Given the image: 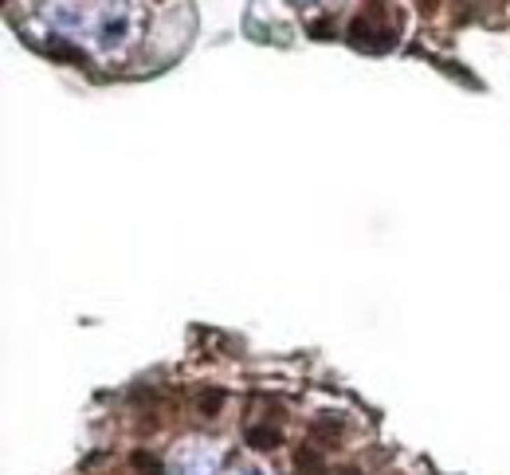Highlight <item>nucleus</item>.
I'll return each instance as SVG.
<instances>
[{"label": "nucleus", "instance_id": "nucleus-1", "mask_svg": "<svg viewBox=\"0 0 510 475\" xmlns=\"http://www.w3.org/2000/svg\"><path fill=\"white\" fill-rule=\"evenodd\" d=\"M248 444L255 448V452H271V448H279V444H283V436H279V428L255 425V428H248Z\"/></svg>", "mask_w": 510, "mask_h": 475}, {"label": "nucleus", "instance_id": "nucleus-2", "mask_svg": "<svg viewBox=\"0 0 510 475\" xmlns=\"http://www.w3.org/2000/svg\"><path fill=\"white\" fill-rule=\"evenodd\" d=\"M295 467H299V475H326V460L314 448H299L295 452Z\"/></svg>", "mask_w": 510, "mask_h": 475}, {"label": "nucleus", "instance_id": "nucleus-3", "mask_svg": "<svg viewBox=\"0 0 510 475\" xmlns=\"http://www.w3.org/2000/svg\"><path fill=\"white\" fill-rule=\"evenodd\" d=\"M130 464H134V471H141V475H165V471H161V460H157V455L141 452V448L130 455Z\"/></svg>", "mask_w": 510, "mask_h": 475}, {"label": "nucleus", "instance_id": "nucleus-4", "mask_svg": "<svg viewBox=\"0 0 510 475\" xmlns=\"http://www.w3.org/2000/svg\"><path fill=\"white\" fill-rule=\"evenodd\" d=\"M220 405H224V393H204V397H200V413H204V416L220 413Z\"/></svg>", "mask_w": 510, "mask_h": 475}, {"label": "nucleus", "instance_id": "nucleus-5", "mask_svg": "<svg viewBox=\"0 0 510 475\" xmlns=\"http://www.w3.org/2000/svg\"><path fill=\"white\" fill-rule=\"evenodd\" d=\"M51 51L59 55V60H75V63H87V55L83 51H75V48H67V43H51Z\"/></svg>", "mask_w": 510, "mask_h": 475}, {"label": "nucleus", "instance_id": "nucleus-6", "mask_svg": "<svg viewBox=\"0 0 510 475\" xmlns=\"http://www.w3.org/2000/svg\"><path fill=\"white\" fill-rule=\"evenodd\" d=\"M330 32H334V24H330V20H318V24H311V36H318V40H326Z\"/></svg>", "mask_w": 510, "mask_h": 475}, {"label": "nucleus", "instance_id": "nucleus-7", "mask_svg": "<svg viewBox=\"0 0 510 475\" xmlns=\"http://www.w3.org/2000/svg\"><path fill=\"white\" fill-rule=\"evenodd\" d=\"M314 432H322V436H338V432H341V425H330V420H318V425H314Z\"/></svg>", "mask_w": 510, "mask_h": 475}, {"label": "nucleus", "instance_id": "nucleus-8", "mask_svg": "<svg viewBox=\"0 0 510 475\" xmlns=\"http://www.w3.org/2000/svg\"><path fill=\"white\" fill-rule=\"evenodd\" d=\"M416 4H420V12H436V4H440V0H416Z\"/></svg>", "mask_w": 510, "mask_h": 475}, {"label": "nucleus", "instance_id": "nucleus-9", "mask_svg": "<svg viewBox=\"0 0 510 475\" xmlns=\"http://www.w3.org/2000/svg\"><path fill=\"white\" fill-rule=\"evenodd\" d=\"M338 475H357V471H353V467H341V471Z\"/></svg>", "mask_w": 510, "mask_h": 475}]
</instances>
